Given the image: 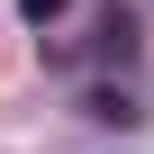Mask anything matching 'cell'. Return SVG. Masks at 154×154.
Returning a JSON list of instances; mask_svg holds the SVG:
<instances>
[{"instance_id":"obj_3","label":"cell","mask_w":154,"mask_h":154,"mask_svg":"<svg viewBox=\"0 0 154 154\" xmlns=\"http://www.w3.org/2000/svg\"><path fill=\"white\" fill-rule=\"evenodd\" d=\"M63 9H72V0H18V18H27V27H54Z\"/></svg>"},{"instance_id":"obj_2","label":"cell","mask_w":154,"mask_h":154,"mask_svg":"<svg viewBox=\"0 0 154 154\" xmlns=\"http://www.w3.org/2000/svg\"><path fill=\"white\" fill-rule=\"evenodd\" d=\"M82 118H100V127H136L145 109H136V91H109V82H100V91L82 100Z\"/></svg>"},{"instance_id":"obj_1","label":"cell","mask_w":154,"mask_h":154,"mask_svg":"<svg viewBox=\"0 0 154 154\" xmlns=\"http://www.w3.org/2000/svg\"><path fill=\"white\" fill-rule=\"evenodd\" d=\"M136 45H145V36H136V18H127V9H100L91 45H72V63H82V54H91V63H136Z\"/></svg>"}]
</instances>
